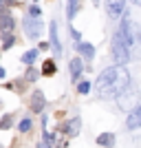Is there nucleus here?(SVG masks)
<instances>
[{"mask_svg": "<svg viewBox=\"0 0 141 148\" xmlns=\"http://www.w3.org/2000/svg\"><path fill=\"white\" fill-rule=\"evenodd\" d=\"M97 144L99 146H106V148H112L115 146V135H112V133H101V135L97 137Z\"/></svg>", "mask_w": 141, "mask_h": 148, "instance_id": "obj_14", "label": "nucleus"}, {"mask_svg": "<svg viewBox=\"0 0 141 148\" xmlns=\"http://www.w3.org/2000/svg\"><path fill=\"white\" fill-rule=\"evenodd\" d=\"M117 104H119V108H123V111H132L137 104H139V95H137V86H132V84H128V86L123 88L119 95H117Z\"/></svg>", "mask_w": 141, "mask_h": 148, "instance_id": "obj_3", "label": "nucleus"}, {"mask_svg": "<svg viewBox=\"0 0 141 148\" xmlns=\"http://www.w3.org/2000/svg\"><path fill=\"white\" fill-rule=\"evenodd\" d=\"M16 29V20L11 13H0V33L11 36V31Z\"/></svg>", "mask_w": 141, "mask_h": 148, "instance_id": "obj_7", "label": "nucleus"}, {"mask_svg": "<svg viewBox=\"0 0 141 148\" xmlns=\"http://www.w3.org/2000/svg\"><path fill=\"white\" fill-rule=\"evenodd\" d=\"M135 42H137V44H139V47H141V27H139V29H137V40H135Z\"/></svg>", "mask_w": 141, "mask_h": 148, "instance_id": "obj_25", "label": "nucleus"}, {"mask_svg": "<svg viewBox=\"0 0 141 148\" xmlns=\"http://www.w3.org/2000/svg\"><path fill=\"white\" fill-rule=\"evenodd\" d=\"M75 47H77V51L84 56V60H93V58H95V47H93V44H88V42H77Z\"/></svg>", "mask_w": 141, "mask_h": 148, "instance_id": "obj_12", "label": "nucleus"}, {"mask_svg": "<svg viewBox=\"0 0 141 148\" xmlns=\"http://www.w3.org/2000/svg\"><path fill=\"white\" fill-rule=\"evenodd\" d=\"M37 53H40L37 49H29V51L25 53V56H22V62H25L27 66H31V64H33V62L37 60Z\"/></svg>", "mask_w": 141, "mask_h": 148, "instance_id": "obj_16", "label": "nucleus"}, {"mask_svg": "<svg viewBox=\"0 0 141 148\" xmlns=\"http://www.w3.org/2000/svg\"><path fill=\"white\" fill-rule=\"evenodd\" d=\"M35 2H37V0H35Z\"/></svg>", "mask_w": 141, "mask_h": 148, "instance_id": "obj_30", "label": "nucleus"}, {"mask_svg": "<svg viewBox=\"0 0 141 148\" xmlns=\"http://www.w3.org/2000/svg\"><path fill=\"white\" fill-rule=\"evenodd\" d=\"M77 93L80 95H88L91 93V82H80L77 84Z\"/></svg>", "mask_w": 141, "mask_h": 148, "instance_id": "obj_18", "label": "nucleus"}, {"mask_svg": "<svg viewBox=\"0 0 141 148\" xmlns=\"http://www.w3.org/2000/svg\"><path fill=\"white\" fill-rule=\"evenodd\" d=\"M13 44H16V38H13V36H5V44H2V49H11Z\"/></svg>", "mask_w": 141, "mask_h": 148, "instance_id": "obj_21", "label": "nucleus"}, {"mask_svg": "<svg viewBox=\"0 0 141 148\" xmlns=\"http://www.w3.org/2000/svg\"><path fill=\"white\" fill-rule=\"evenodd\" d=\"M68 33H71V36H73L75 40H77V42H82V36H80V33H77V31H75V29H73L71 25H68Z\"/></svg>", "mask_w": 141, "mask_h": 148, "instance_id": "obj_23", "label": "nucleus"}, {"mask_svg": "<svg viewBox=\"0 0 141 148\" xmlns=\"http://www.w3.org/2000/svg\"><path fill=\"white\" fill-rule=\"evenodd\" d=\"M37 148H53V146H51V144L46 142V139H42V142H40V146H37Z\"/></svg>", "mask_w": 141, "mask_h": 148, "instance_id": "obj_24", "label": "nucleus"}, {"mask_svg": "<svg viewBox=\"0 0 141 148\" xmlns=\"http://www.w3.org/2000/svg\"><path fill=\"white\" fill-rule=\"evenodd\" d=\"M0 148H2V146H0Z\"/></svg>", "mask_w": 141, "mask_h": 148, "instance_id": "obj_29", "label": "nucleus"}, {"mask_svg": "<svg viewBox=\"0 0 141 148\" xmlns=\"http://www.w3.org/2000/svg\"><path fill=\"white\" fill-rule=\"evenodd\" d=\"M135 44V36H132V27H130V20L123 16L121 27L117 29V33L112 36V58H115L117 66H123L126 62L130 60V49Z\"/></svg>", "mask_w": 141, "mask_h": 148, "instance_id": "obj_2", "label": "nucleus"}, {"mask_svg": "<svg viewBox=\"0 0 141 148\" xmlns=\"http://www.w3.org/2000/svg\"><path fill=\"white\" fill-rule=\"evenodd\" d=\"M130 84V73L126 66H108L99 73L97 82H95V91H97V97L101 99H112L117 97L123 88Z\"/></svg>", "mask_w": 141, "mask_h": 148, "instance_id": "obj_1", "label": "nucleus"}, {"mask_svg": "<svg viewBox=\"0 0 141 148\" xmlns=\"http://www.w3.org/2000/svg\"><path fill=\"white\" fill-rule=\"evenodd\" d=\"M44 104H46L44 93L42 91H35V93H33V97H31V111H33V113H42L44 111Z\"/></svg>", "mask_w": 141, "mask_h": 148, "instance_id": "obj_11", "label": "nucleus"}, {"mask_svg": "<svg viewBox=\"0 0 141 148\" xmlns=\"http://www.w3.org/2000/svg\"><path fill=\"white\" fill-rule=\"evenodd\" d=\"M126 128H128V130L141 128V102L128 113V117H126Z\"/></svg>", "mask_w": 141, "mask_h": 148, "instance_id": "obj_5", "label": "nucleus"}, {"mask_svg": "<svg viewBox=\"0 0 141 148\" xmlns=\"http://www.w3.org/2000/svg\"><path fill=\"white\" fill-rule=\"evenodd\" d=\"M135 5H137V7H141V0H135Z\"/></svg>", "mask_w": 141, "mask_h": 148, "instance_id": "obj_27", "label": "nucleus"}, {"mask_svg": "<svg viewBox=\"0 0 141 148\" xmlns=\"http://www.w3.org/2000/svg\"><path fill=\"white\" fill-rule=\"evenodd\" d=\"M18 130H20V133H29V130H31V119H29V117H25L22 122L18 124Z\"/></svg>", "mask_w": 141, "mask_h": 148, "instance_id": "obj_19", "label": "nucleus"}, {"mask_svg": "<svg viewBox=\"0 0 141 148\" xmlns=\"http://www.w3.org/2000/svg\"><path fill=\"white\" fill-rule=\"evenodd\" d=\"M5 75H7V73H5V69L0 66V80H5Z\"/></svg>", "mask_w": 141, "mask_h": 148, "instance_id": "obj_26", "label": "nucleus"}, {"mask_svg": "<svg viewBox=\"0 0 141 148\" xmlns=\"http://www.w3.org/2000/svg\"><path fill=\"white\" fill-rule=\"evenodd\" d=\"M49 33H51V47H53V53L60 56V53H62V42H60V33H57V22H55V20L51 22Z\"/></svg>", "mask_w": 141, "mask_h": 148, "instance_id": "obj_9", "label": "nucleus"}, {"mask_svg": "<svg viewBox=\"0 0 141 148\" xmlns=\"http://www.w3.org/2000/svg\"><path fill=\"white\" fill-rule=\"evenodd\" d=\"M93 2H99V0H93Z\"/></svg>", "mask_w": 141, "mask_h": 148, "instance_id": "obj_28", "label": "nucleus"}, {"mask_svg": "<svg viewBox=\"0 0 141 148\" xmlns=\"http://www.w3.org/2000/svg\"><path fill=\"white\" fill-rule=\"evenodd\" d=\"M82 71H84V62H82V58H73V60H68V73H71V80H73V82L80 80Z\"/></svg>", "mask_w": 141, "mask_h": 148, "instance_id": "obj_8", "label": "nucleus"}, {"mask_svg": "<svg viewBox=\"0 0 141 148\" xmlns=\"http://www.w3.org/2000/svg\"><path fill=\"white\" fill-rule=\"evenodd\" d=\"M11 124H13V117H11V113H7L5 117L0 119V130H7V128H11Z\"/></svg>", "mask_w": 141, "mask_h": 148, "instance_id": "obj_17", "label": "nucleus"}, {"mask_svg": "<svg viewBox=\"0 0 141 148\" xmlns=\"http://www.w3.org/2000/svg\"><path fill=\"white\" fill-rule=\"evenodd\" d=\"M29 16H33V18H40V7H37V5L29 7Z\"/></svg>", "mask_w": 141, "mask_h": 148, "instance_id": "obj_22", "label": "nucleus"}, {"mask_svg": "<svg viewBox=\"0 0 141 148\" xmlns=\"http://www.w3.org/2000/svg\"><path fill=\"white\" fill-rule=\"evenodd\" d=\"M37 75H40V71H37V69H33V66H29V71H27V80H29V82H35Z\"/></svg>", "mask_w": 141, "mask_h": 148, "instance_id": "obj_20", "label": "nucleus"}, {"mask_svg": "<svg viewBox=\"0 0 141 148\" xmlns=\"http://www.w3.org/2000/svg\"><path fill=\"white\" fill-rule=\"evenodd\" d=\"M55 71H57V64L53 62V58L42 62V69H40V73H42V75H55Z\"/></svg>", "mask_w": 141, "mask_h": 148, "instance_id": "obj_13", "label": "nucleus"}, {"mask_svg": "<svg viewBox=\"0 0 141 148\" xmlns=\"http://www.w3.org/2000/svg\"><path fill=\"white\" fill-rule=\"evenodd\" d=\"M22 27H25L27 38H31V40L40 38V33H42V22H40V18H33V16H25Z\"/></svg>", "mask_w": 141, "mask_h": 148, "instance_id": "obj_4", "label": "nucleus"}, {"mask_svg": "<svg viewBox=\"0 0 141 148\" xmlns=\"http://www.w3.org/2000/svg\"><path fill=\"white\" fill-rule=\"evenodd\" d=\"M77 9H80V0H66V18H68V22L75 18Z\"/></svg>", "mask_w": 141, "mask_h": 148, "instance_id": "obj_15", "label": "nucleus"}, {"mask_svg": "<svg viewBox=\"0 0 141 148\" xmlns=\"http://www.w3.org/2000/svg\"><path fill=\"white\" fill-rule=\"evenodd\" d=\"M123 7H126V0H106V13L110 18H119L123 13Z\"/></svg>", "mask_w": 141, "mask_h": 148, "instance_id": "obj_6", "label": "nucleus"}, {"mask_svg": "<svg viewBox=\"0 0 141 148\" xmlns=\"http://www.w3.org/2000/svg\"><path fill=\"white\" fill-rule=\"evenodd\" d=\"M80 128H82V119H80V117H73L71 122L62 124V133H64V135H68V137H75L77 133H80Z\"/></svg>", "mask_w": 141, "mask_h": 148, "instance_id": "obj_10", "label": "nucleus"}]
</instances>
